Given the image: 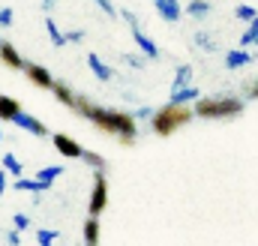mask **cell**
Wrapping results in <instances>:
<instances>
[{"instance_id": "obj_1", "label": "cell", "mask_w": 258, "mask_h": 246, "mask_svg": "<svg viewBox=\"0 0 258 246\" xmlns=\"http://www.w3.org/2000/svg\"><path fill=\"white\" fill-rule=\"evenodd\" d=\"M195 108H189L186 102H168V105H162V108H156L153 111V117H150V129L156 132V135H171V132H177L180 126H186V123L192 120Z\"/></svg>"}, {"instance_id": "obj_2", "label": "cell", "mask_w": 258, "mask_h": 246, "mask_svg": "<svg viewBox=\"0 0 258 246\" xmlns=\"http://www.w3.org/2000/svg\"><path fill=\"white\" fill-rule=\"evenodd\" d=\"M87 120H93L102 132H111V135H135L138 132V117L129 114V111H114V108L93 105Z\"/></svg>"}, {"instance_id": "obj_3", "label": "cell", "mask_w": 258, "mask_h": 246, "mask_svg": "<svg viewBox=\"0 0 258 246\" xmlns=\"http://www.w3.org/2000/svg\"><path fill=\"white\" fill-rule=\"evenodd\" d=\"M195 114L204 120H228V117L243 114V102L237 96H210V99L195 102Z\"/></svg>"}, {"instance_id": "obj_4", "label": "cell", "mask_w": 258, "mask_h": 246, "mask_svg": "<svg viewBox=\"0 0 258 246\" xmlns=\"http://www.w3.org/2000/svg\"><path fill=\"white\" fill-rule=\"evenodd\" d=\"M108 204V180H105V168H93V192H90V216H102Z\"/></svg>"}, {"instance_id": "obj_5", "label": "cell", "mask_w": 258, "mask_h": 246, "mask_svg": "<svg viewBox=\"0 0 258 246\" xmlns=\"http://www.w3.org/2000/svg\"><path fill=\"white\" fill-rule=\"evenodd\" d=\"M120 15L129 21V30H132V39H135V45H138V48H141V51H144L150 60H156V57H159V48H156V42H153V39H147V36L141 33V27H138L135 15H132V12H120Z\"/></svg>"}, {"instance_id": "obj_6", "label": "cell", "mask_w": 258, "mask_h": 246, "mask_svg": "<svg viewBox=\"0 0 258 246\" xmlns=\"http://www.w3.org/2000/svg\"><path fill=\"white\" fill-rule=\"evenodd\" d=\"M24 75H27L36 87H42V90H51V87H54L51 72H48L45 66H39V63H24Z\"/></svg>"}, {"instance_id": "obj_7", "label": "cell", "mask_w": 258, "mask_h": 246, "mask_svg": "<svg viewBox=\"0 0 258 246\" xmlns=\"http://www.w3.org/2000/svg\"><path fill=\"white\" fill-rule=\"evenodd\" d=\"M54 150H60L66 159H81V156H84V147H81L75 138L63 135V132H57V135H54Z\"/></svg>"}, {"instance_id": "obj_8", "label": "cell", "mask_w": 258, "mask_h": 246, "mask_svg": "<svg viewBox=\"0 0 258 246\" xmlns=\"http://www.w3.org/2000/svg\"><path fill=\"white\" fill-rule=\"evenodd\" d=\"M153 6H156V12H159L168 24H177L180 15H183V6H180L177 0H153Z\"/></svg>"}, {"instance_id": "obj_9", "label": "cell", "mask_w": 258, "mask_h": 246, "mask_svg": "<svg viewBox=\"0 0 258 246\" xmlns=\"http://www.w3.org/2000/svg\"><path fill=\"white\" fill-rule=\"evenodd\" d=\"M0 60L6 63L9 69H24V57L18 54V48L6 39H0Z\"/></svg>"}, {"instance_id": "obj_10", "label": "cell", "mask_w": 258, "mask_h": 246, "mask_svg": "<svg viewBox=\"0 0 258 246\" xmlns=\"http://www.w3.org/2000/svg\"><path fill=\"white\" fill-rule=\"evenodd\" d=\"M252 60H255V54H252L249 48H243V45L225 54V66H228V69H243V66H249Z\"/></svg>"}, {"instance_id": "obj_11", "label": "cell", "mask_w": 258, "mask_h": 246, "mask_svg": "<svg viewBox=\"0 0 258 246\" xmlns=\"http://www.w3.org/2000/svg\"><path fill=\"white\" fill-rule=\"evenodd\" d=\"M12 123H15V126H21L24 132L39 135V138H45V135H48V126H42V120H36V117H30V114H24V111H21V114H18Z\"/></svg>"}, {"instance_id": "obj_12", "label": "cell", "mask_w": 258, "mask_h": 246, "mask_svg": "<svg viewBox=\"0 0 258 246\" xmlns=\"http://www.w3.org/2000/svg\"><path fill=\"white\" fill-rule=\"evenodd\" d=\"M15 189H18V192H33V195H39V192H48L51 183H45V180H39V177L33 174V177H15Z\"/></svg>"}, {"instance_id": "obj_13", "label": "cell", "mask_w": 258, "mask_h": 246, "mask_svg": "<svg viewBox=\"0 0 258 246\" xmlns=\"http://www.w3.org/2000/svg\"><path fill=\"white\" fill-rule=\"evenodd\" d=\"M87 66H90V72L99 78V81H111L114 78V72H111V66H105L99 54H87Z\"/></svg>"}, {"instance_id": "obj_14", "label": "cell", "mask_w": 258, "mask_h": 246, "mask_svg": "<svg viewBox=\"0 0 258 246\" xmlns=\"http://www.w3.org/2000/svg\"><path fill=\"white\" fill-rule=\"evenodd\" d=\"M21 114V105H18V99H12V96H0V120H15Z\"/></svg>"}, {"instance_id": "obj_15", "label": "cell", "mask_w": 258, "mask_h": 246, "mask_svg": "<svg viewBox=\"0 0 258 246\" xmlns=\"http://www.w3.org/2000/svg\"><path fill=\"white\" fill-rule=\"evenodd\" d=\"M45 30H48V39H51V45H57V48H63L66 42H69V36H66L63 30L57 27V21H54L51 15L45 18Z\"/></svg>"}, {"instance_id": "obj_16", "label": "cell", "mask_w": 258, "mask_h": 246, "mask_svg": "<svg viewBox=\"0 0 258 246\" xmlns=\"http://www.w3.org/2000/svg\"><path fill=\"white\" fill-rule=\"evenodd\" d=\"M51 93L57 96V102H63V105H69V108L75 105V96H78V93H72V87H69V84H63V81H54Z\"/></svg>"}, {"instance_id": "obj_17", "label": "cell", "mask_w": 258, "mask_h": 246, "mask_svg": "<svg viewBox=\"0 0 258 246\" xmlns=\"http://www.w3.org/2000/svg\"><path fill=\"white\" fill-rule=\"evenodd\" d=\"M189 84H192V66L183 63V66H177V72H174V84H171V90H180V87H189Z\"/></svg>"}, {"instance_id": "obj_18", "label": "cell", "mask_w": 258, "mask_h": 246, "mask_svg": "<svg viewBox=\"0 0 258 246\" xmlns=\"http://www.w3.org/2000/svg\"><path fill=\"white\" fill-rule=\"evenodd\" d=\"M84 243L87 246L99 243V216H90V219L84 222Z\"/></svg>"}, {"instance_id": "obj_19", "label": "cell", "mask_w": 258, "mask_h": 246, "mask_svg": "<svg viewBox=\"0 0 258 246\" xmlns=\"http://www.w3.org/2000/svg\"><path fill=\"white\" fill-rule=\"evenodd\" d=\"M240 45H243V48H252V45H258V18L246 21V30H243V36H240Z\"/></svg>"}, {"instance_id": "obj_20", "label": "cell", "mask_w": 258, "mask_h": 246, "mask_svg": "<svg viewBox=\"0 0 258 246\" xmlns=\"http://www.w3.org/2000/svg\"><path fill=\"white\" fill-rule=\"evenodd\" d=\"M195 99H201L198 96V87H180V90H171V102H195Z\"/></svg>"}, {"instance_id": "obj_21", "label": "cell", "mask_w": 258, "mask_h": 246, "mask_svg": "<svg viewBox=\"0 0 258 246\" xmlns=\"http://www.w3.org/2000/svg\"><path fill=\"white\" fill-rule=\"evenodd\" d=\"M3 168H6L12 177H24V165L18 162V156H15V153H6V156H3Z\"/></svg>"}, {"instance_id": "obj_22", "label": "cell", "mask_w": 258, "mask_h": 246, "mask_svg": "<svg viewBox=\"0 0 258 246\" xmlns=\"http://www.w3.org/2000/svg\"><path fill=\"white\" fill-rule=\"evenodd\" d=\"M186 12H189L192 18H207V15H210V0H192V3L186 6Z\"/></svg>"}, {"instance_id": "obj_23", "label": "cell", "mask_w": 258, "mask_h": 246, "mask_svg": "<svg viewBox=\"0 0 258 246\" xmlns=\"http://www.w3.org/2000/svg\"><path fill=\"white\" fill-rule=\"evenodd\" d=\"M60 174H63V168H60V165H45V168H39V171H36V177H39V180H45V183H54Z\"/></svg>"}, {"instance_id": "obj_24", "label": "cell", "mask_w": 258, "mask_h": 246, "mask_svg": "<svg viewBox=\"0 0 258 246\" xmlns=\"http://www.w3.org/2000/svg\"><path fill=\"white\" fill-rule=\"evenodd\" d=\"M72 111H78L81 117H90L93 105H90V99H87V96H75V105H72Z\"/></svg>"}, {"instance_id": "obj_25", "label": "cell", "mask_w": 258, "mask_h": 246, "mask_svg": "<svg viewBox=\"0 0 258 246\" xmlns=\"http://www.w3.org/2000/svg\"><path fill=\"white\" fill-rule=\"evenodd\" d=\"M90 168H105V159L99 156V153H93V150H84V156H81Z\"/></svg>"}, {"instance_id": "obj_26", "label": "cell", "mask_w": 258, "mask_h": 246, "mask_svg": "<svg viewBox=\"0 0 258 246\" xmlns=\"http://www.w3.org/2000/svg\"><path fill=\"white\" fill-rule=\"evenodd\" d=\"M36 240L45 246V243H54V240H60V234H57V231H45V228H42V231H36Z\"/></svg>"}, {"instance_id": "obj_27", "label": "cell", "mask_w": 258, "mask_h": 246, "mask_svg": "<svg viewBox=\"0 0 258 246\" xmlns=\"http://www.w3.org/2000/svg\"><path fill=\"white\" fill-rule=\"evenodd\" d=\"M240 21H252V18H258V12L252 9V6H237V12H234Z\"/></svg>"}, {"instance_id": "obj_28", "label": "cell", "mask_w": 258, "mask_h": 246, "mask_svg": "<svg viewBox=\"0 0 258 246\" xmlns=\"http://www.w3.org/2000/svg\"><path fill=\"white\" fill-rule=\"evenodd\" d=\"M12 225H15L18 231H27V228H30V219H27L24 213H15V216H12Z\"/></svg>"}, {"instance_id": "obj_29", "label": "cell", "mask_w": 258, "mask_h": 246, "mask_svg": "<svg viewBox=\"0 0 258 246\" xmlns=\"http://www.w3.org/2000/svg\"><path fill=\"white\" fill-rule=\"evenodd\" d=\"M12 21H15L12 9H9V6H3V9H0V27H12Z\"/></svg>"}, {"instance_id": "obj_30", "label": "cell", "mask_w": 258, "mask_h": 246, "mask_svg": "<svg viewBox=\"0 0 258 246\" xmlns=\"http://www.w3.org/2000/svg\"><path fill=\"white\" fill-rule=\"evenodd\" d=\"M132 114H135L138 120H150V117H153V108H147V105H141V108H135Z\"/></svg>"}, {"instance_id": "obj_31", "label": "cell", "mask_w": 258, "mask_h": 246, "mask_svg": "<svg viewBox=\"0 0 258 246\" xmlns=\"http://www.w3.org/2000/svg\"><path fill=\"white\" fill-rule=\"evenodd\" d=\"M96 3H99V9H102V12H105V15H111V18H114V15H117V9H114V6H111V0H96Z\"/></svg>"}, {"instance_id": "obj_32", "label": "cell", "mask_w": 258, "mask_h": 246, "mask_svg": "<svg viewBox=\"0 0 258 246\" xmlns=\"http://www.w3.org/2000/svg\"><path fill=\"white\" fill-rule=\"evenodd\" d=\"M123 60H126L129 66H135V69H141V66H144V60H138L135 54H123Z\"/></svg>"}, {"instance_id": "obj_33", "label": "cell", "mask_w": 258, "mask_h": 246, "mask_svg": "<svg viewBox=\"0 0 258 246\" xmlns=\"http://www.w3.org/2000/svg\"><path fill=\"white\" fill-rule=\"evenodd\" d=\"M66 36H69V42H81L84 39V30H69Z\"/></svg>"}, {"instance_id": "obj_34", "label": "cell", "mask_w": 258, "mask_h": 246, "mask_svg": "<svg viewBox=\"0 0 258 246\" xmlns=\"http://www.w3.org/2000/svg\"><path fill=\"white\" fill-rule=\"evenodd\" d=\"M117 141H120L123 147H132V144H135V135H117Z\"/></svg>"}, {"instance_id": "obj_35", "label": "cell", "mask_w": 258, "mask_h": 246, "mask_svg": "<svg viewBox=\"0 0 258 246\" xmlns=\"http://www.w3.org/2000/svg\"><path fill=\"white\" fill-rule=\"evenodd\" d=\"M6 237H9V243H12V246H18V243H21V234H18V228H15V231H9Z\"/></svg>"}, {"instance_id": "obj_36", "label": "cell", "mask_w": 258, "mask_h": 246, "mask_svg": "<svg viewBox=\"0 0 258 246\" xmlns=\"http://www.w3.org/2000/svg\"><path fill=\"white\" fill-rule=\"evenodd\" d=\"M6 174H9V171H6V168H0V195L6 192Z\"/></svg>"}, {"instance_id": "obj_37", "label": "cell", "mask_w": 258, "mask_h": 246, "mask_svg": "<svg viewBox=\"0 0 258 246\" xmlns=\"http://www.w3.org/2000/svg\"><path fill=\"white\" fill-rule=\"evenodd\" d=\"M246 93H249V99H258V84H252V87H249Z\"/></svg>"}, {"instance_id": "obj_38", "label": "cell", "mask_w": 258, "mask_h": 246, "mask_svg": "<svg viewBox=\"0 0 258 246\" xmlns=\"http://www.w3.org/2000/svg\"><path fill=\"white\" fill-rule=\"evenodd\" d=\"M42 9H45V12H51V9H54V0H42Z\"/></svg>"}, {"instance_id": "obj_39", "label": "cell", "mask_w": 258, "mask_h": 246, "mask_svg": "<svg viewBox=\"0 0 258 246\" xmlns=\"http://www.w3.org/2000/svg\"><path fill=\"white\" fill-rule=\"evenodd\" d=\"M0 141H3V132H0Z\"/></svg>"}]
</instances>
